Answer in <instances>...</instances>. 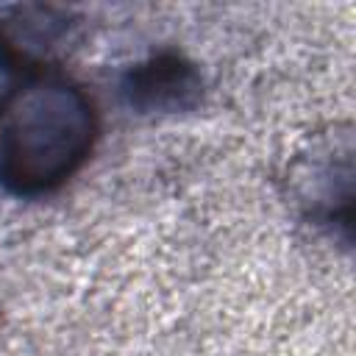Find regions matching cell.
I'll return each instance as SVG.
<instances>
[{
    "label": "cell",
    "mask_w": 356,
    "mask_h": 356,
    "mask_svg": "<svg viewBox=\"0 0 356 356\" xmlns=\"http://www.w3.org/2000/svg\"><path fill=\"white\" fill-rule=\"evenodd\" d=\"M323 159L317 161L312 153V164H300L298 172L292 175V184L298 186V203H303L306 214L317 222H339L348 225L350 217H345L337 203H342V209H350V159L342 161L337 167V139L334 147L325 142L323 145Z\"/></svg>",
    "instance_id": "cell-4"
},
{
    "label": "cell",
    "mask_w": 356,
    "mask_h": 356,
    "mask_svg": "<svg viewBox=\"0 0 356 356\" xmlns=\"http://www.w3.org/2000/svg\"><path fill=\"white\" fill-rule=\"evenodd\" d=\"M97 108L75 81L44 70L0 95V186L17 197L61 189L92 156Z\"/></svg>",
    "instance_id": "cell-1"
},
{
    "label": "cell",
    "mask_w": 356,
    "mask_h": 356,
    "mask_svg": "<svg viewBox=\"0 0 356 356\" xmlns=\"http://www.w3.org/2000/svg\"><path fill=\"white\" fill-rule=\"evenodd\" d=\"M75 19L53 6H17L0 22V58L17 70L44 72L72 42Z\"/></svg>",
    "instance_id": "cell-2"
},
{
    "label": "cell",
    "mask_w": 356,
    "mask_h": 356,
    "mask_svg": "<svg viewBox=\"0 0 356 356\" xmlns=\"http://www.w3.org/2000/svg\"><path fill=\"white\" fill-rule=\"evenodd\" d=\"M200 72L178 53H156L136 64L122 83L131 108L142 114H175L200 100Z\"/></svg>",
    "instance_id": "cell-3"
}]
</instances>
